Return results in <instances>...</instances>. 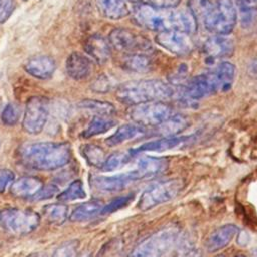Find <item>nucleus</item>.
<instances>
[{
    "mask_svg": "<svg viewBox=\"0 0 257 257\" xmlns=\"http://www.w3.org/2000/svg\"><path fill=\"white\" fill-rule=\"evenodd\" d=\"M133 21L155 32L179 30L192 34L196 32L198 22L189 9L159 8L148 3H137L132 11Z\"/></svg>",
    "mask_w": 257,
    "mask_h": 257,
    "instance_id": "1",
    "label": "nucleus"
},
{
    "mask_svg": "<svg viewBox=\"0 0 257 257\" xmlns=\"http://www.w3.org/2000/svg\"><path fill=\"white\" fill-rule=\"evenodd\" d=\"M71 150L66 143L37 142L26 144L19 150L21 163L28 168L39 171H52L66 165Z\"/></svg>",
    "mask_w": 257,
    "mask_h": 257,
    "instance_id": "2",
    "label": "nucleus"
},
{
    "mask_svg": "<svg viewBox=\"0 0 257 257\" xmlns=\"http://www.w3.org/2000/svg\"><path fill=\"white\" fill-rule=\"evenodd\" d=\"M176 89L160 79H142L120 84L115 92L116 98L128 105L149 101H165L175 96Z\"/></svg>",
    "mask_w": 257,
    "mask_h": 257,
    "instance_id": "3",
    "label": "nucleus"
},
{
    "mask_svg": "<svg viewBox=\"0 0 257 257\" xmlns=\"http://www.w3.org/2000/svg\"><path fill=\"white\" fill-rule=\"evenodd\" d=\"M180 235L177 226H168L139 243L128 257H163L175 245Z\"/></svg>",
    "mask_w": 257,
    "mask_h": 257,
    "instance_id": "4",
    "label": "nucleus"
},
{
    "mask_svg": "<svg viewBox=\"0 0 257 257\" xmlns=\"http://www.w3.org/2000/svg\"><path fill=\"white\" fill-rule=\"evenodd\" d=\"M183 188L184 181L178 178L168 179L153 184L141 195L138 207L142 211L151 210L176 198Z\"/></svg>",
    "mask_w": 257,
    "mask_h": 257,
    "instance_id": "5",
    "label": "nucleus"
},
{
    "mask_svg": "<svg viewBox=\"0 0 257 257\" xmlns=\"http://www.w3.org/2000/svg\"><path fill=\"white\" fill-rule=\"evenodd\" d=\"M39 222V215L31 210L7 208L0 211V226L12 234L31 233L38 227Z\"/></svg>",
    "mask_w": 257,
    "mask_h": 257,
    "instance_id": "6",
    "label": "nucleus"
},
{
    "mask_svg": "<svg viewBox=\"0 0 257 257\" xmlns=\"http://www.w3.org/2000/svg\"><path fill=\"white\" fill-rule=\"evenodd\" d=\"M238 19V11L234 0H217L214 12L206 19L203 26L214 34L231 33Z\"/></svg>",
    "mask_w": 257,
    "mask_h": 257,
    "instance_id": "7",
    "label": "nucleus"
},
{
    "mask_svg": "<svg viewBox=\"0 0 257 257\" xmlns=\"http://www.w3.org/2000/svg\"><path fill=\"white\" fill-rule=\"evenodd\" d=\"M174 110L165 101H149L133 105L130 116L135 123L142 126H158L167 120Z\"/></svg>",
    "mask_w": 257,
    "mask_h": 257,
    "instance_id": "8",
    "label": "nucleus"
},
{
    "mask_svg": "<svg viewBox=\"0 0 257 257\" xmlns=\"http://www.w3.org/2000/svg\"><path fill=\"white\" fill-rule=\"evenodd\" d=\"M108 42L112 48L124 54L147 53L152 51L150 41L143 35L128 28L117 27L108 34Z\"/></svg>",
    "mask_w": 257,
    "mask_h": 257,
    "instance_id": "9",
    "label": "nucleus"
},
{
    "mask_svg": "<svg viewBox=\"0 0 257 257\" xmlns=\"http://www.w3.org/2000/svg\"><path fill=\"white\" fill-rule=\"evenodd\" d=\"M49 114V101L46 97H30L25 105L22 128L29 135H38L44 128Z\"/></svg>",
    "mask_w": 257,
    "mask_h": 257,
    "instance_id": "10",
    "label": "nucleus"
},
{
    "mask_svg": "<svg viewBox=\"0 0 257 257\" xmlns=\"http://www.w3.org/2000/svg\"><path fill=\"white\" fill-rule=\"evenodd\" d=\"M155 40L161 47L169 52L181 56L189 54L194 46L190 34L179 30L158 32L155 36Z\"/></svg>",
    "mask_w": 257,
    "mask_h": 257,
    "instance_id": "11",
    "label": "nucleus"
},
{
    "mask_svg": "<svg viewBox=\"0 0 257 257\" xmlns=\"http://www.w3.org/2000/svg\"><path fill=\"white\" fill-rule=\"evenodd\" d=\"M140 180L134 170L110 176L97 175L90 178L91 186L100 192H118L130 184Z\"/></svg>",
    "mask_w": 257,
    "mask_h": 257,
    "instance_id": "12",
    "label": "nucleus"
},
{
    "mask_svg": "<svg viewBox=\"0 0 257 257\" xmlns=\"http://www.w3.org/2000/svg\"><path fill=\"white\" fill-rule=\"evenodd\" d=\"M234 40L226 34H214L203 44L204 53L210 58H223L234 52Z\"/></svg>",
    "mask_w": 257,
    "mask_h": 257,
    "instance_id": "13",
    "label": "nucleus"
},
{
    "mask_svg": "<svg viewBox=\"0 0 257 257\" xmlns=\"http://www.w3.org/2000/svg\"><path fill=\"white\" fill-rule=\"evenodd\" d=\"M239 229L234 224H226L214 230L205 241V248L208 252L215 253L227 247L237 236Z\"/></svg>",
    "mask_w": 257,
    "mask_h": 257,
    "instance_id": "14",
    "label": "nucleus"
},
{
    "mask_svg": "<svg viewBox=\"0 0 257 257\" xmlns=\"http://www.w3.org/2000/svg\"><path fill=\"white\" fill-rule=\"evenodd\" d=\"M93 69L91 59L81 52L70 53L65 61V70L74 80H81L90 75Z\"/></svg>",
    "mask_w": 257,
    "mask_h": 257,
    "instance_id": "15",
    "label": "nucleus"
},
{
    "mask_svg": "<svg viewBox=\"0 0 257 257\" xmlns=\"http://www.w3.org/2000/svg\"><path fill=\"white\" fill-rule=\"evenodd\" d=\"M56 68L55 60L48 55H36L30 57L24 64V70L37 79L50 78Z\"/></svg>",
    "mask_w": 257,
    "mask_h": 257,
    "instance_id": "16",
    "label": "nucleus"
},
{
    "mask_svg": "<svg viewBox=\"0 0 257 257\" xmlns=\"http://www.w3.org/2000/svg\"><path fill=\"white\" fill-rule=\"evenodd\" d=\"M84 51L98 64H104L111 55V46L102 35L92 34L83 43Z\"/></svg>",
    "mask_w": 257,
    "mask_h": 257,
    "instance_id": "17",
    "label": "nucleus"
},
{
    "mask_svg": "<svg viewBox=\"0 0 257 257\" xmlns=\"http://www.w3.org/2000/svg\"><path fill=\"white\" fill-rule=\"evenodd\" d=\"M168 166L169 161L166 158L146 156L138 160L134 171L141 180L146 178H152L163 173L167 170Z\"/></svg>",
    "mask_w": 257,
    "mask_h": 257,
    "instance_id": "18",
    "label": "nucleus"
},
{
    "mask_svg": "<svg viewBox=\"0 0 257 257\" xmlns=\"http://www.w3.org/2000/svg\"><path fill=\"white\" fill-rule=\"evenodd\" d=\"M191 138H192V136L163 137L162 139H159V140L144 143L141 146H139L135 149H132L131 153L133 156H135L137 154L145 153V152H164V151L179 147L180 145L189 141Z\"/></svg>",
    "mask_w": 257,
    "mask_h": 257,
    "instance_id": "19",
    "label": "nucleus"
},
{
    "mask_svg": "<svg viewBox=\"0 0 257 257\" xmlns=\"http://www.w3.org/2000/svg\"><path fill=\"white\" fill-rule=\"evenodd\" d=\"M99 13L110 20H119L126 17L131 11L124 0H95Z\"/></svg>",
    "mask_w": 257,
    "mask_h": 257,
    "instance_id": "20",
    "label": "nucleus"
},
{
    "mask_svg": "<svg viewBox=\"0 0 257 257\" xmlns=\"http://www.w3.org/2000/svg\"><path fill=\"white\" fill-rule=\"evenodd\" d=\"M42 187V182L38 178L26 176L12 183L10 193L17 198H32Z\"/></svg>",
    "mask_w": 257,
    "mask_h": 257,
    "instance_id": "21",
    "label": "nucleus"
},
{
    "mask_svg": "<svg viewBox=\"0 0 257 257\" xmlns=\"http://www.w3.org/2000/svg\"><path fill=\"white\" fill-rule=\"evenodd\" d=\"M145 133L146 130L144 126L138 123H126L119 126L112 135H110L105 140V143L109 147L118 146L130 140L142 137L145 135Z\"/></svg>",
    "mask_w": 257,
    "mask_h": 257,
    "instance_id": "22",
    "label": "nucleus"
},
{
    "mask_svg": "<svg viewBox=\"0 0 257 257\" xmlns=\"http://www.w3.org/2000/svg\"><path fill=\"white\" fill-rule=\"evenodd\" d=\"M217 83L218 91H228L234 82L235 74H236V67L233 63L229 61L220 62L217 67L211 71Z\"/></svg>",
    "mask_w": 257,
    "mask_h": 257,
    "instance_id": "23",
    "label": "nucleus"
},
{
    "mask_svg": "<svg viewBox=\"0 0 257 257\" xmlns=\"http://www.w3.org/2000/svg\"><path fill=\"white\" fill-rule=\"evenodd\" d=\"M103 203L99 200H90L80 204L71 212L69 220L72 222H84L100 214L103 209Z\"/></svg>",
    "mask_w": 257,
    "mask_h": 257,
    "instance_id": "24",
    "label": "nucleus"
},
{
    "mask_svg": "<svg viewBox=\"0 0 257 257\" xmlns=\"http://www.w3.org/2000/svg\"><path fill=\"white\" fill-rule=\"evenodd\" d=\"M121 66L131 72L144 73L151 69L152 59L147 53H128L123 55Z\"/></svg>",
    "mask_w": 257,
    "mask_h": 257,
    "instance_id": "25",
    "label": "nucleus"
},
{
    "mask_svg": "<svg viewBox=\"0 0 257 257\" xmlns=\"http://www.w3.org/2000/svg\"><path fill=\"white\" fill-rule=\"evenodd\" d=\"M189 125V119L181 113H173L167 120L156 126V131L163 137H174Z\"/></svg>",
    "mask_w": 257,
    "mask_h": 257,
    "instance_id": "26",
    "label": "nucleus"
},
{
    "mask_svg": "<svg viewBox=\"0 0 257 257\" xmlns=\"http://www.w3.org/2000/svg\"><path fill=\"white\" fill-rule=\"evenodd\" d=\"M215 8H216V4H214L211 0H189L188 1V9L193 14L196 21L201 22L202 24L214 12Z\"/></svg>",
    "mask_w": 257,
    "mask_h": 257,
    "instance_id": "27",
    "label": "nucleus"
},
{
    "mask_svg": "<svg viewBox=\"0 0 257 257\" xmlns=\"http://www.w3.org/2000/svg\"><path fill=\"white\" fill-rule=\"evenodd\" d=\"M114 120H112L108 116L95 115L92 117L91 121L89 122L87 128L83 132L82 136L84 138H91L94 136L104 134L111 130L114 126Z\"/></svg>",
    "mask_w": 257,
    "mask_h": 257,
    "instance_id": "28",
    "label": "nucleus"
},
{
    "mask_svg": "<svg viewBox=\"0 0 257 257\" xmlns=\"http://www.w3.org/2000/svg\"><path fill=\"white\" fill-rule=\"evenodd\" d=\"M78 106L82 109L89 110L96 115L109 116L115 111V107L112 103L96 99H83L78 103Z\"/></svg>",
    "mask_w": 257,
    "mask_h": 257,
    "instance_id": "29",
    "label": "nucleus"
},
{
    "mask_svg": "<svg viewBox=\"0 0 257 257\" xmlns=\"http://www.w3.org/2000/svg\"><path fill=\"white\" fill-rule=\"evenodd\" d=\"M131 151L128 152H115L107 157L100 168L102 171L105 172H113L121 169L124 167L133 158Z\"/></svg>",
    "mask_w": 257,
    "mask_h": 257,
    "instance_id": "30",
    "label": "nucleus"
},
{
    "mask_svg": "<svg viewBox=\"0 0 257 257\" xmlns=\"http://www.w3.org/2000/svg\"><path fill=\"white\" fill-rule=\"evenodd\" d=\"M82 155L89 165L98 167V168L102 167L106 159L105 152L103 151V149L93 144H88L83 146Z\"/></svg>",
    "mask_w": 257,
    "mask_h": 257,
    "instance_id": "31",
    "label": "nucleus"
},
{
    "mask_svg": "<svg viewBox=\"0 0 257 257\" xmlns=\"http://www.w3.org/2000/svg\"><path fill=\"white\" fill-rule=\"evenodd\" d=\"M86 197V192L83 188V184L80 180H75L63 191L61 192L57 199L60 202H72L76 200H81Z\"/></svg>",
    "mask_w": 257,
    "mask_h": 257,
    "instance_id": "32",
    "label": "nucleus"
},
{
    "mask_svg": "<svg viewBox=\"0 0 257 257\" xmlns=\"http://www.w3.org/2000/svg\"><path fill=\"white\" fill-rule=\"evenodd\" d=\"M67 207L62 204H49L43 207V215L47 221L53 224H61L67 217Z\"/></svg>",
    "mask_w": 257,
    "mask_h": 257,
    "instance_id": "33",
    "label": "nucleus"
},
{
    "mask_svg": "<svg viewBox=\"0 0 257 257\" xmlns=\"http://www.w3.org/2000/svg\"><path fill=\"white\" fill-rule=\"evenodd\" d=\"M132 200H134V195L128 194L125 196H120L114 200H112L110 203L105 205L101 211V214H111L115 211H118L124 207H126Z\"/></svg>",
    "mask_w": 257,
    "mask_h": 257,
    "instance_id": "34",
    "label": "nucleus"
},
{
    "mask_svg": "<svg viewBox=\"0 0 257 257\" xmlns=\"http://www.w3.org/2000/svg\"><path fill=\"white\" fill-rule=\"evenodd\" d=\"M19 116V107L14 103H8L1 113V119L6 125H14L18 121Z\"/></svg>",
    "mask_w": 257,
    "mask_h": 257,
    "instance_id": "35",
    "label": "nucleus"
},
{
    "mask_svg": "<svg viewBox=\"0 0 257 257\" xmlns=\"http://www.w3.org/2000/svg\"><path fill=\"white\" fill-rule=\"evenodd\" d=\"M77 243L75 241H70L59 246L51 257H76Z\"/></svg>",
    "mask_w": 257,
    "mask_h": 257,
    "instance_id": "36",
    "label": "nucleus"
},
{
    "mask_svg": "<svg viewBox=\"0 0 257 257\" xmlns=\"http://www.w3.org/2000/svg\"><path fill=\"white\" fill-rule=\"evenodd\" d=\"M111 86H112V83L109 77L105 74H101V75H98L95 78V80L92 82L91 90L97 93H104L109 91Z\"/></svg>",
    "mask_w": 257,
    "mask_h": 257,
    "instance_id": "37",
    "label": "nucleus"
},
{
    "mask_svg": "<svg viewBox=\"0 0 257 257\" xmlns=\"http://www.w3.org/2000/svg\"><path fill=\"white\" fill-rule=\"evenodd\" d=\"M57 193V187L54 185H46L44 187H42L33 197L32 199L35 201H42V200H46L49 199L51 197H53L54 195H56Z\"/></svg>",
    "mask_w": 257,
    "mask_h": 257,
    "instance_id": "38",
    "label": "nucleus"
},
{
    "mask_svg": "<svg viewBox=\"0 0 257 257\" xmlns=\"http://www.w3.org/2000/svg\"><path fill=\"white\" fill-rule=\"evenodd\" d=\"M14 174L10 170H2L0 171V193H3L7 187L13 183Z\"/></svg>",
    "mask_w": 257,
    "mask_h": 257,
    "instance_id": "39",
    "label": "nucleus"
},
{
    "mask_svg": "<svg viewBox=\"0 0 257 257\" xmlns=\"http://www.w3.org/2000/svg\"><path fill=\"white\" fill-rule=\"evenodd\" d=\"M181 0H146V3L159 8H176Z\"/></svg>",
    "mask_w": 257,
    "mask_h": 257,
    "instance_id": "40",
    "label": "nucleus"
},
{
    "mask_svg": "<svg viewBox=\"0 0 257 257\" xmlns=\"http://www.w3.org/2000/svg\"><path fill=\"white\" fill-rule=\"evenodd\" d=\"M13 10L12 0H4L2 8L0 10V23H3L7 20Z\"/></svg>",
    "mask_w": 257,
    "mask_h": 257,
    "instance_id": "41",
    "label": "nucleus"
},
{
    "mask_svg": "<svg viewBox=\"0 0 257 257\" xmlns=\"http://www.w3.org/2000/svg\"><path fill=\"white\" fill-rule=\"evenodd\" d=\"M239 8L255 9L257 6V0H234Z\"/></svg>",
    "mask_w": 257,
    "mask_h": 257,
    "instance_id": "42",
    "label": "nucleus"
},
{
    "mask_svg": "<svg viewBox=\"0 0 257 257\" xmlns=\"http://www.w3.org/2000/svg\"><path fill=\"white\" fill-rule=\"evenodd\" d=\"M249 74L254 77V78H257V59L253 60L251 63H250V66H249Z\"/></svg>",
    "mask_w": 257,
    "mask_h": 257,
    "instance_id": "43",
    "label": "nucleus"
},
{
    "mask_svg": "<svg viewBox=\"0 0 257 257\" xmlns=\"http://www.w3.org/2000/svg\"><path fill=\"white\" fill-rule=\"evenodd\" d=\"M125 1H127V2H132V3H135V4H137V3H140L142 0H125Z\"/></svg>",
    "mask_w": 257,
    "mask_h": 257,
    "instance_id": "44",
    "label": "nucleus"
},
{
    "mask_svg": "<svg viewBox=\"0 0 257 257\" xmlns=\"http://www.w3.org/2000/svg\"><path fill=\"white\" fill-rule=\"evenodd\" d=\"M253 257H257V249L254 251V253H253Z\"/></svg>",
    "mask_w": 257,
    "mask_h": 257,
    "instance_id": "45",
    "label": "nucleus"
},
{
    "mask_svg": "<svg viewBox=\"0 0 257 257\" xmlns=\"http://www.w3.org/2000/svg\"><path fill=\"white\" fill-rule=\"evenodd\" d=\"M234 257H247V256H245V255H236Z\"/></svg>",
    "mask_w": 257,
    "mask_h": 257,
    "instance_id": "46",
    "label": "nucleus"
},
{
    "mask_svg": "<svg viewBox=\"0 0 257 257\" xmlns=\"http://www.w3.org/2000/svg\"><path fill=\"white\" fill-rule=\"evenodd\" d=\"M216 257H224L223 255H218V256H216Z\"/></svg>",
    "mask_w": 257,
    "mask_h": 257,
    "instance_id": "47",
    "label": "nucleus"
},
{
    "mask_svg": "<svg viewBox=\"0 0 257 257\" xmlns=\"http://www.w3.org/2000/svg\"><path fill=\"white\" fill-rule=\"evenodd\" d=\"M23 1H28V0H23Z\"/></svg>",
    "mask_w": 257,
    "mask_h": 257,
    "instance_id": "48",
    "label": "nucleus"
}]
</instances>
